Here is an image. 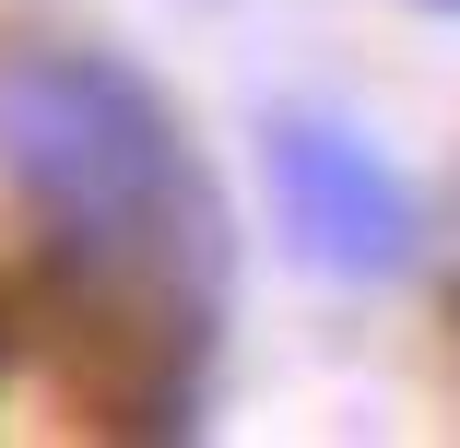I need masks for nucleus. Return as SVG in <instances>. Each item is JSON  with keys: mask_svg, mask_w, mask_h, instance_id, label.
Returning <instances> with one entry per match:
<instances>
[{"mask_svg": "<svg viewBox=\"0 0 460 448\" xmlns=\"http://www.w3.org/2000/svg\"><path fill=\"white\" fill-rule=\"evenodd\" d=\"M271 201H284V236L319 259V272L378 284V272L413 259V189H402L354 130L284 119V130H271Z\"/></svg>", "mask_w": 460, "mask_h": 448, "instance_id": "nucleus-2", "label": "nucleus"}, {"mask_svg": "<svg viewBox=\"0 0 460 448\" xmlns=\"http://www.w3.org/2000/svg\"><path fill=\"white\" fill-rule=\"evenodd\" d=\"M0 177L59 236L71 284H142L201 224L190 154H177V119L154 107V83L59 36L0 48Z\"/></svg>", "mask_w": 460, "mask_h": 448, "instance_id": "nucleus-1", "label": "nucleus"}]
</instances>
